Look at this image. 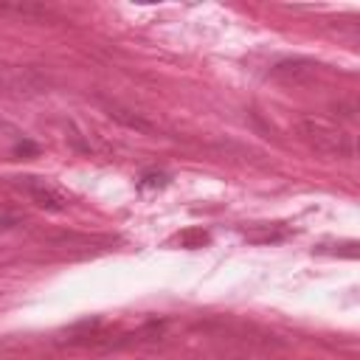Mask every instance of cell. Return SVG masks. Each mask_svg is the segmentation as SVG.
<instances>
[{"label": "cell", "mask_w": 360, "mask_h": 360, "mask_svg": "<svg viewBox=\"0 0 360 360\" xmlns=\"http://www.w3.org/2000/svg\"><path fill=\"white\" fill-rule=\"evenodd\" d=\"M299 130L318 155H327V158H352L354 155V138L343 127H338L327 118L304 116Z\"/></svg>", "instance_id": "1"}, {"label": "cell", "mask_w": 360, "mask_h": 360, "mask_svg": "<svg viewBox=\"0 0 360 360\" xmlns=\"http://www.w3.org/2000/svg\"><path fill=\"white\" fill-rule=\"evenodd\" d=\"M26 191H29V197H31V203L37 205V208H42V211H51V214H62L65 208H68V197L56 189V186H51L48 180H37V178H29L26 180Z\"/></svg>", "instance_id": "2"}, {"label": "cell", "mask_w": 360, "mask_h": 360, "mask_svg": "<svg viewBox=\"0 0 360 360\" xmlns=\"http://www.w3.org/2000/svg\"><path fill=\"white\" fill-rule=\"evenodd\" d=\"M104 110H107V116H110L116 124H121V127H127V130H135V132H152V130H155L147 118H141L138 113H132V110H127V107H121V104H104Z\"/></svg>", "instance_id": "3"}, {"label": "cell", "mask_w": 360, "mask_h": 360, "mask_svg": "<svg viewBox=\"0 0 360 360\" xmlns=\"http://www.w3.org/2000/svg\"><path fill=\"white\" fill-rule=\"evenodd\" d=\"M313 74H315V65L304 62V59H287V62H279L273 68V77L287 79V82H299V79H307Z\"/></svg>", "instance_id": "4"}, {"label": "cell", "mask_w": 360, "mask_h": 360, "mask_svg": "<svg viewBox=\"0 0 360 360\" xmlns=\"http://www.w3.org/2000/svg\"><path fill=\"white\" fill-rule=\"evenodd\" d=\"M208 242V234L203 228H194V231H183L180 234V245L183 248H203Z\"/></svg>", "instance_id": "5"}, {"label": "cell", "mask_w": 360, "mask_h": 360, "mask_svg": "<svg viewBox=\"0 0 360 360\" xmlns=\"http://www.w3.org/2000/svg\"><path fill=\"white\" fill-rule=\"evenodd\" d=\"M143 189H152V186H166V175H143L141 178Z\"/></svg>", "instance_id": "6"}, {"label": "cell", "mask_w": 360, "mask_h": 360, "mask_svg": "<svg viewBox=\"0 0 360 360\" xmlns=\"http://www.w3.org/2000/svg\"><path fill=\"white\" fill-rule=\"evenodd\" d=\"M17 152H20V155H37V147H34L31 141H23L20 147H17Z\"/></svg>", "instance_id": "7"}]
</instances>
